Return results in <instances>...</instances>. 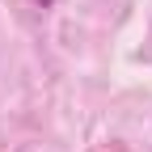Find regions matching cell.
<instances>
[{
  "instance_id": "obj_1",
  "label": "cell",
  "mask_w": 152,
  "mask_h": 152,
  "mask_svg": "<svg viewBox=\"0 0 152 152\" xmlns=\"http://www.w3.org/2000/svg\"><path fill=\"white\" fill-rule=\"evenodd\" d=\"M34 4H38V9H51V4H55V0H34Z\"/></svg>"
}]
</instances>
